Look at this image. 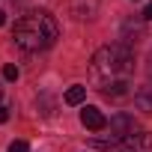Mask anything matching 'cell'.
Returning <instances> with one entry per match:
<instances>
[{
  "label": "cell",
  "mask_w": 152,
  "mask_h": 152,
  "mask_svg": "<svg viewBox=\"0 0 152 152\" xmlns=\"http://www.w3.org/2000/svg\"><path fill=\"white\" fill-rule=\"evenodd\" d=\"M134 107L152 113V84H146V87H140V90L134 93Z\"/></svg>",
  "instance_id": "obj_6"
},
{
  "label": "cell",
  "mask_w": 152,
  "mask_h": 152,
  "mask_svg": "<svg viewBox=\"0 0 152 152\" xmlns=\"http://www.w3.org/2000/svg\"><path fill=\"white\" fill-rule=\"evenodd\" d=\"M137 131H140V125H137L134 116H128V113H116V116L110 119V137L125 140V137H131V134H137Z\"/></svg>",
  "instance_id": "obj_3"
},
{
  "label": "cell",
  "mask_w": 152,
  "mask_h": 152,
  "mask_svg": "<svg viewBox=\"0 0 152 152\" xmlns=\"http://www.w3.org/2000/svg\"><path fill=\"white\" fill-rule=\"evenodd\" d=\"M96 9H99L96 0H72V15L81 18V21H84V18H93Z\"/></svg>",
  "instance_id": "obj_5"
},
{
  "label": "cell",
  "mask_w": 152,
  "mask_h": 152,
  "mask_svg": "<svg viewBox=\"0 0 152 152\" xmlns=\"http://www.w3.org/2000/svg\"><path fill=\"white\" fill-rule=\"evenodd\" d=\"M143 21H152V3H146V9H143Z\"/></svg>",
  "instance_id": "obj_12"
},
{
  "label": "cell",
  "mask_w": 152,
  "mask_h": 152,
  "mask_svg": "<svg viewBox=\"0 0 152 152\" xmlns=\"http://www.w3.org/2000/svg\"><path fill=\"white\" fill-rule=\"evenodd\" d=\"M102 93H104V99H113V102H116V99H125V96H128L131 90H128V81H116V84L104 87Z\"/></svg>",
  "instance_id": "obj_7"
},
{
  "label": "cell",
  "mask_w": 152,
  "mask_h": 152,
  "mask_svg": "<svg viewBox=\"0 0 152 152\" xmlns=\"http://www.w3.org/2000/svg\"><path fill=\"white\" fill-rule=\"evenodd\" d=\"M6 119H9V107H6V104H0V122H6Z\"/></svg>",
  "instance_id": "obj_11"
},
{
  "label": "cell",
  "mask_w": 152,
  "mask_h": 152,
  "mask_svg": "<svg viewBox=\"0 0 152 152\" xmlns=\"http://www.w3.org/2000/svg\"><path fill=\"white\" fill-rule=\"evenodd\" d=\"M57 36H60V24H57V18H54L51 12H45V9H36V12L21 15V18L15 21V27H12V42H15L21 51H27V54L51 48V45L57 42Z\"/></svg>",
  "instance_id": "obj_2"
},
{
  "label": "cell",
  "mask_w": 152,
  "mask_h": 152,
  "mask_svg": "<svg viewBox=\"0 0 152 152\" xmlns=\"http://www.w3.org/2000/svg\"><path fill=\"white\" fill-rule=\"evenodd\" d=\"M0 96H3V90H0Z\"/></svg>",
  "instance_id": "obj_14"
},
{
  "label": "cell",
  "mask_w": 152,
  "mask_h": 152,
  "mask_svg": "<svg viewBox=\"0 0 152 152\" xmlns=\"http://www.w3.org/2000/svg\"><path fill=\"white\" fill-rule=\"evenodd\" d=\"M3 24H6V12H3V9H0V27H3Z\"/></svg>",
  "instance_id": "obj_13"
},
{
  "label": "cell",
  "mask_w": 152,
  "mask_h": 152,
  "mask_svg": "<svg viewBox=\"0 0 152 152\" xmlns=\"http://www.w3.org/2000/svg\"><path fill=\"white\" fill-rule=\"evenodd\" d=\"M81 125L90 128V131H102V128H107V119L99 107H84L81 110Z\"/></svg>",
  "instance_id": "obj_4"
},
{
  "label": "cell",
  "mask_w": 152,
  "mask_h": 152,
  "mask_svg": "<svg viewBox=\"0 0 152 152\" xmlns=\"http://www.w3.org/2000/svg\"><path fill=\"white\" fill-rule=\"evenodd\" d=\"M3 78H6V81H18V69H15L12 63H6V66H3Z\"/></svg>",
  "instance_id": "obj_9"
},
{
  "label": "cell",
  "mask_w": 152,
  "mask_h": 152,
  "mask_svg": "<svg viewBox=\"0 0 152 152\" xmlns=\"http://www.w3.org/2000/svg\"><path fill=\"white\" fill-rule=\"evenodd\" d=\"M9 152H30V146H27L24 140H12V143H9Z\"/></svg>",
  "instance_id": "obj_10"
},
{
  "label": "cell",
  "mask_w": 152,
  "mask_h": 152,
  "mask_svg": "<svg viewBox=\"0 0 152 152\" xmlns=\"http://www.w3.org/2000/svg\"><path fill=\"white\" fill-rule=\"evenodd\" d=\"M134 69V51L131 45L125 42H116V45H104L93 54L90 60V78L99 90L116 84V81H128V75Z\"/></svg>",
  "instance_id": "obj_1"
},
{
  "label": "cell",
  "mask_w": 152,
  "mask_h": 152,
  "mask_svg": "<svg viewBox=\"0 0 152 152\" xmlns=\"http://www.w3.org/2000/svg\"><path fill=\"white\" fill-rule=\"evenodd\" d=\"M84 99H87V87H81V84L66 90V104H84Z\"/></svg>",
  "instance_id": "obj_8"
}]
</instances>
